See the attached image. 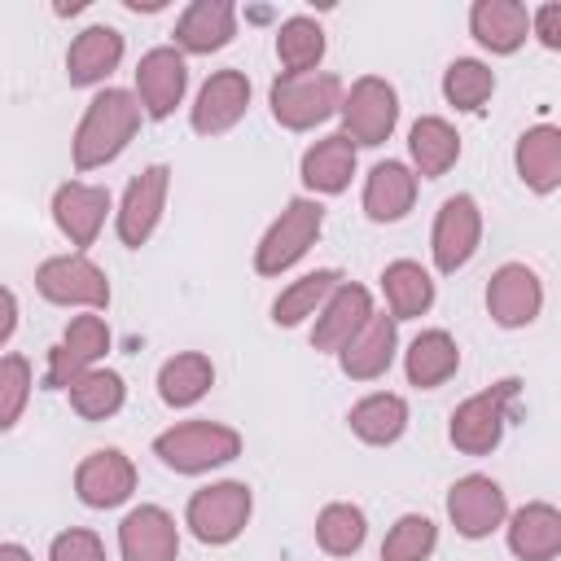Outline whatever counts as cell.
Masks as SVG:
<instances>
[{
    "label": "cell",
    "mask_w": 561,
    "mask_h": 561,
    "mask_svg": "<svg viewBox=\"0 0 561 561\" xmlns=\"http://www.w3.org/2000/svg\"><path fill=\"white\" fill-rule=\"evenodd\" d=\"M543 311V280L526 263H500L486 280V316L500 329H526Z\"/></svg>",
    "instance_id": "cell-17"
},
{
    "label": "cell",
    "mask_w": 561,
    "mask_h": 561,
    "mask_svg": "<svg viewBox=\"0 0 561 561\" xmlns=\"http://www.w3.org/2000/svg\"><path fill=\"white\" fill-rule=\"evenodd\" d=\"M342 280H346V276H342L337 267L302 272L298 280H289V285L272 298V324H276V329H298V324H307Z\"/></svg>",
    "instance_id": "cell-33"
},
{
    "label": "cell",
    "mask_w": 561,
    "mask_h": 561,
    "mask_svg": "<svg viewBox=\"0 0 561 561\" xmlns=\"http://www.w3.org/2000/svg\"><path fill=\"white\" fill-rule=\"evenodd\" d=\"M140 123H145V114H140V105H136V96L127 88H101L83 105V114L75 123V136H70V162H75V171H101V167H110L136 140Z\"/></svg>",
    "instance_id": "cell-1"
},
{
    "label": "cell",
    "mask_w": 561,
    "mask_h": 561,
    "mask_svg": "<svg viewBox=\"0 0 561 561\" xmlns=\"http://www.w3.org/2000/svg\"><path fill=\"white\" fill-rule=\"evenodd\" d=\"M530 35H535L548 53H561V4H557V0L530 9Z\"/></svg>",
    "instance_id": "cell-41"
},
{
    "label": "cell",
    "mask_w": 561,
    "mask_h": 561,
    "mask_svg": "<svg viewBox=\"0 0 561 561\" xmlns=\"http://www.w3.org/2000/svg\"><path fill=\"white\" fill-rule=\"evenodd\" d=\"M346 83L333 70H311V75H276L267 88V110L276 127L285 131H311L329 123L342 105Z\"/></svg>",
    "instance_id": "cell-6"
},
{
    "label": "cell",
    "mask_w": 561,
    "mask_h": 561,
    "mask_svg": "<svg viewBox=\"0 0 561 561\" xmlns=\"http://www.w3.org/2000/svg\"><path fill=\"white\" fill-rule=\"evenodd\" d=\"M254 517V491L250 482H237V478H219V482H206L188 495L184 504V526L197 543L206 548H228L245 535Z\"/></svg>",
    "instance_id": "cell-3"
},
{
    "label": "cell",
    "mask_w": 561,
    "mask_h": 561,
    "mask_svg": "<svg viewBox=\"0 0 561 561\" xmlns=\"http://www.w3.org/2000/svg\"><path fill=\"white\" fill-rule=\"evenodd\" d=\"M175 53L180 57H210L219 48L232 44L237 35V4L232 0H193L180 18H175Z\"/></svg>",
    "instance_id": "cell-23"
},
{
    "label": "cell",
    "mask_w": 561,
    "mask_h": 561,
    "mask_svg": "<svg viewBox=\"0 0 561 561\" xmlns=\"http://www.w3.org/2000/svg\"><path fill=\"white\" fill-rule=\"evenodd\" d=\"M250 110V75L237 66L210 70L206 83L197 88L193 105H188V127L197 136H224L232 131Z\"/></svg>",
    "instance_id": "cell-15"
},
{
    "label": "cell",
    "mask_w": 561,
    "mask_h": 561,
    "mask_svg": "<svg viewBox=\"0 0 561 561\" xmlns=\"http://www.w3.org/2000/svg\"><path fill=\"white\" fill-rule=\"evenodd\" d=\"M66 399H70V412H75L79 421H110V416H118L123 403H127V381H123V373L96 364V368L79 373V377L66 386Z\"/></svg>",
    "instance_id": "cell-34"
},
{
    "label": "cell",
    "mask_w": 561,
    "mask_h": 561,
    "mask_svg": "<svg viewBox=\"0 0 561 561\" xmlns=\"http://www.w3.org/2000/svg\"><path fill=\"white\" fill-rule=\"evenodd\" d=\"M394 355H399V320L386 316V311H373L364 320V329L333 359H337L342 377H351V381H377V377L390 373Z\"/></svg>",
    "instance_id": "cell-21"
},
{
    "label": "cell",
    "mask_w": 561,
    "mask_h": 561,
    "mask_svg": "<svg viewBox=\"0 0 561 561\" xmlns=\"http://www.w3.org/2000/svg\"><path fill=\"white\" fill-rule=\"evenodd\" d=\"M241 434L224 421H210V416H193V421H175L167 425L158 438H153V456L171 469V473H210V469H224L241 456Z\"/></svg>",
    "instance_id": "cell-2"
},
{
    "label": "cell",
    "mask_w": 561,
    "mask_h": 561,
    "mask_svg": "<svg viewBox=\"0 0 561 561\" xmlns=\"http://www.w3.org/2000/svg\"><path fill=\"white\" fill-rule=\"evenodd\" d=\"M324 48H329L324 26L316 18H307V13H294V18H285L276 26V61H280V75H311V70H320Z\"/></svg>",
    "instance_id": "cell-35"
},
{
    "label": "cell",
    "mask_w": 561,
    "mask_h": 561,
    "mask_svg": "<svg viewBox=\"0 0 561 561\" xmlns=\"http://www.w3.org/2000/svg\"><path fill=\"white\" fill-rule=\"evenodd\" d=\"M118 557L123 561H175L180 526L162 504H136L118 522Z\"/></svg>",
    "instance_id": "cell-19"
},
{
    "label": "cell",
    "mask_w": 561,
    "mask_h": 561,
    "mask_svg": "<svg viewBox=\"0 0 561 561\" xmlns=\"http://www.w3.org/2000/svg\"><path fill=\"white\" fill-rule=\"evenodd\" d=\"M469 35L491 57H513L530 39V9L522 0H473L469 4Z\"/></svg>",
    "instance_id": "cell-26"
},
{
    "label": "cell",
    "mask_w": 561,
    "mask_h": 561,
    "mask_svg": "<svg viewBox=\"0 0 561 561\" xmlns=\"http://www.w3.org/2000/svg\"><path fill=\"white\" fill-rule=\"evenodd\" d=\"M460 373V342L447 329H421L403 346V377L416 390H438Z\"/></svg>",
    "instance_id": "cell-28"
},
{
    "label": "cell",
    "mask_w": 561,
    "mask_h": 561,
    "mask_svg": "<svg viewBox=\"0 0 561 561\" xmlns=\"http://www.w3.org/2000/svg\"><path fill=\"white\" fill-rule=\"evenodd\" d=\"M0 561H35V557H31V548H22V543L4 539V543H0Z\"/></svg>",
    "instance_id": "cell-43"
},
{
    "label": "cell",
    "mask_w": 561,
    "mask_h": 561,
    "mask_svg": "<svg viewBox=\"0 0 561 561\" xmlns=\"http://www.w3.org/2000/svg\"><path fill=\"white\" fill-rule=\"evenodd\" d=\"M337 118H342V136L355 149L386 145L394 136V127H399V92H394V83L381 79V75H359L342 92Z\"/></svg>",
    "instance_id": "cell-8"
},
{
    "label": "cell",
    "mask_w": 561,
    "mask_h": 561,
    "mask_svg": "<svg viewBox=\"0 0 561 561\" xmlns=\"http://www.w3.org/2000/svg\"><path fill=\"white\" fill-rule=\"evenodd\" d=\"M355 167H359V149L342 131H329V136H320L302 149L298 180H302L307 197H337V193L351 188Z\"/></svg>",
    "instance_id": "cell-20"
},
{
    "label": "cell",
    "mask_w": 561,
    "mask_h": 561,
    "mask_svg": "<svg viewBox=\"0 0 561 561\" xmlns=\"http://www.w3.org/2000/svg\"><path fill=\"white\" fill-rule=\"evenodd\" d=\"M368 539V513L351 500H329L316 513V543L329 557H355Z\"/></svg>",
    "instance_id": "cell-36"
},
{
    "label": "cell",
    "mask_w": 561,
    "mask_h": 561,
    "mask_svg": "<svg viewBox=\"0 0 561 561\" xmlns=\"http://www.w3.org/2000/svg\"><path fill=\"white\" fill-rule=\"evenodd\" d=\"M416 188H421V180L412 175V167L399 162V158H386V162H377V167L364 175L359 210H364L373 224H399V219H408V210L416 206Z\"/></svg>",
    "instance_id": "cell-25"
},
{
    "label": "cell",
    "mask_w": 561,
    "mask_h": 561,
    "mask_svg": "<svg viewBox=\"0 0 561 561\" xmlns=\"http://www.w3.org/2000/svg\"><path fill=\"white\" fill-rule=\"evenodd\" d=\"M110 342H114V337H110L105 316H96V311H79V316H70L66 329H61V337H57V346L48 351L44 390H66L79 373L96 368V364L105 359Z\"/></svg>",
    "instance_id": "cell-11"
},
{
    "label": "cell",
    "mask_w": 561,
    "mask_h": 561,
    "mask_svg": "<svg viewBox=\"0 0 561 561\" xmlns=\"http://www.w3.org/2000/svg\"><path fill=\"white\" fill-rule=\"evenodd\" d=\"M75 495L83 508H118L136 495V465L118 447H96L75 465Z\"/></svg>",
    "instance_id": "cell-16"
},
{
    "label": "cell",
    "mask_w": 561,
    "mask_h": 561,
    "mask_svg": "<svg viewBox=\"0 0 561 561\" xmlns=\"http://www.w3.org/2000/svg\"><path fill=\"white\" fill-rule=\"evenodd\" d=\"M48 210H53L57 232H61L75 250H83V254H88V245H96V237H101L105 219L114 215V197H110V188H105V184L66 180V184H57V188H53Z\"/></svg>",
    "instance_id": "cell-14"
},
{
    "label": "cell",
    "mask_w": 561,
    "mask_h": 561,
    "mask_svg": "<svg viewBox=\"0 0 561 561\" xmlns=\"http://www.w3.org/2000/svg\"><path fill=\"white\" fill-rule=\"evenodd\" d=\"M324 232V206L320 197H289L285 210L263 228L259 245H254V272L259 276H285L294 263L307 259V250L320 241Z\"/></svg>",
    "instance_id": "cell-5"
},
{
    "label": "cell",
    "mask_w": 561,
    "mask_h": 561,
    "mask_svg": "<svg viewBox=\"0 0 561 561\" xmlns=\"http://www.w3.org/2000/svg\"><path fill=\"white\" fill-rule=\"evenodd\" d=\"M443 508H447V522L456 526V535L478 543V539H491L504 526L508 495L491 473H465V478H456L447 486Z\"/></svg>",
    "instance_id": "cell-12"
},
{
    "label": "cell",
    "mask_w": 561,
    "mask_h": 561,
    "mask_svg": "<svg viewBox=\"0 0 561 561\" xmlns=\"http://www.w3.org/2000/svg\"><path fill=\"white\" fill-rule=\"evenodd\" d=\"M13 333H18V294L9 285H0V351L9 346Z\"/></svg>",
    "instance_id": "cell-42"
},
{
    "label": "cell",
    "mask_w": 561,
    "mask_h": 561,
    "mask_svg": "<svg viewBox=\"0 0 561 561\" xmlns=\"http://www.w3.org/2000/svg\"><path fill=\"white\" fill-rule=\"evenodd\" d=\"M482 245V206L473 193H451L443 197V206L434 210V228H430V259L443 276H456L460 267H469V259Z\"/></svg>",
    "instance_id": "cell-10"
},
{
    "label": "cell",
    "mask_w": 561,
    "mask_h": 561,
    "mask_svg": "<svg viewBox=\"0 0 561 561\" xmlns=\"http://www.w3.org/2000/svg\"><path fill=\"white\" fill-rule=\"evenodd\" d=\"M504 543L517 561H557L561 557V508L548 500H526L504 517Z\"/></svg>",
    "instance_id": "cell-22"
},
{
    "label": "cell",
    "mask_w": 561,
    "mask_h": 561,
    "mask_svg": "<svg viewBox=\"0 0 561 561\" xmlns=\"http://www.w3.org/2000/svg\"><path fill=\"white\" fill-rule=\"evenodd\" d=\"M438 548V526L425 513H403L381 539V561H430Z\"/></svg>",
    "instance_id": "cell-38"
},
{
    "label": "cell",
    "mask_w": 561,
    "mask_h": 561,
    "mask_svg": "<svg viewBox=\"0 0 561 561\" xmlns=\"http://www.w3.org/2000/svg\"><path fill=\"white\" fill-rule=\"evenodd\" d=\"M517 390L522 381L517 377H504L469 399H460L447 416V443L460 451V456H491L508 430V416H513V403H517Z\"/></svg>",
    "instance_id": "cell-4"
},
{
    "label": "cell",
    "mask_w": 561,
    "mask_h": 561,
    "mask_svg": "<svg viewBox=\"0 0 561 561\" xmlns=\"http://www.w3.org/2000/svg\"><path fill=\"white\" fill-rule=\"evenodd\" d=\"M460 162V131L443 114H421L408 127V167L416 180H438Z\"/></svg>",
    "instance_id": "cell-29"
},
{
    "label": "cell",
    "mask_w": 561,
    "mask_h": 561,
    "mask_svg": "<svg viewBox=\"0 0 561 561\" xmlns=\"http://www.w3.org/2000/svg\"><path fill=\"white\" fill-rule=\"evenodd\" d=\"M184 92H188V61L171 44H158V48H149L136 61L131 96H136V105H140L145 118H153V123L171 118L175 105L184 101Z\"/></svg>",
    "instance_id": "cell-13"
},
{
    "label": "cell",
    "mask_w": 561,
    "mask_h": 561,
    "mask_svg": "<svg viewBox=\"0 0 561 561\" xmlns=\"http://www.w3.org/2000/svg\"><path fill=\"white\" fill-rule=\"evenodd\" d=\"M123 9H131V13H158V9H167V0H123Z\"/></svg>",
    "instance_id": "cell-44"
},
{
    "label": "cell",
    "mask_w": 561,
    "mask_h": 561,
    "mask_svg": "<svg viewBox=\"0 0 561 561\" xmlns=\"http://www.w3.org/2000/svg\"><path fill=\"white\" fill-rule=\"evenodd\" d=\"M381 298H386V316L394 320H421L434 298H438V285L430 276V267H421L416 259H394L381 267Z\"/></svg>",
    "instance_id": "cell-30"
},
{
    "label": "cell",
    "mask_w": 561,
    "mask_h": 561,
    "mask_svg": "<svg viewBox=\"0 0 561 561\" xmlns=\"http://www.w3.org/2000/svg\"><path fill=\"white\" fill-rule=\"evenodd\" d=\"M167 197H171V167L167 162H149L145 171H136L127 180V188L118 197V210H114V232L127 250L149 245V237L162 224Z\"/></svg>",
    "instance_id": "cell-9"
},
{
    "label": "cell",
    "mask_w": 561,
    "mask_h": 561,
    "mask_svg": "<svg viewBox=\"0 0 561 561\" xmlns=\"http://www.w3.org/2000/svg\"><path fill=\"white\" fill-rule=\"evenodd\" d=\"M123 48L127 44H123V31L118 26H110V22L83 26L70 39V48H66V79H70V88H101L118 70Z\"/></svg>",
    "instance_id": "cell-24"
},
{
    "label": "cell",
    "mask_w": 561,
    "mask_h": 561,
    "mask_svg": "<svg viewBox=\"0 0 561 561\" xmlns=\"http://www.w3.org/2000/svg\"><path fill=\"white\" fill-rule=\"evenodd\" d=\"M35 289L53 307H75V311H105L110 307V276L83 250H66V254L44 259L35 267Z\"/></svg>",
    "instance_id": "cell-7"
},
{
    "label": "cell",
    "mask_w": 561,
    "mask_h": 561,
    "mask_svg": "<svg viewBox=\"0 0 561 561\" xmlns=\"http://www.w3.org/2000/svg\"><path fill=\"white\" fill-rule=\"evenodd\" d=\"M48 561H105V543L88 526H66L48 539Z\"/></svg>",
    "instance_id": "cell-40"
},
{
    "label": "cell",
    "mask_w": 561,
    "mask_h": 561,
    "mask_svg": "<svg viewBox=\"0 0 561 561\" xmlns=\"http://www.w3.org/2000/svg\"><path fill=\"white\" fill-rule=\"evenodd\" d=\"M31 390H35V368L26 355L9 351L0 355V430H13L31 403Z\"/></svg>",
    "instance_id": "cell-39"
},
{
    "label": "cell",
    "mask_w": 561,
    "mask_h": 561,
    "mask_svg": "<svg viewBox=\"0 0 561 561\" xmlns=\"http://www.w3.org/2000/svg\"><path fill=\"white\" fill-rule=\"evenodd\" d=\"M495 96V70L478 57H456L443 70V101L460 114H482L486 101Z\"/></svg>",
    "instance_id": "cell-37"
},
{
    "label": "cell",
    "mask_w": 561,
    "mask_h": 561,
    "mask_svg": "<svg viewBox=\"0 0 561 561\" xmlns=\"http://www.w3.org/2000/svg\"><path fill=\"white\" fill-rule=\"evenodd\" d=\"M373 311H377V307H373L368 285L342 280V285L324 298V307L311 316V346L324 351V355H337V351L364 329V320H368Z\"/></svg>",
    "instance_id": "cell-18"
},
{
    "label": "cell",
    "mask_w": 561,
    "mask_h": 561,
    "mask_svg": "<svg viewBox=\"0 0 561 561\" xmlns=\"http://www.w3.org/2000/svg\"><path fill=\"white\" fill-rule=\"evenodd\" d=\"M513 171L530 193L552 197L561 188V127L552 123L526 127L513 145Z\"/></svg>",
    "instance_id": "cell-27"
},
{
    "label": "cell",
    "mask_w": 561,
    "mask_h": 561,
    "mask_svg": "<svg viewBox=\"0 0 561 561\" xmlns=\"http://www.w3.org/2000/svg\"><path fill=\"white\" fill-rule=\"evenodd\" d=\"M346 425H351V434L359 443L390 447V443H399L408 434V399L394 394V390H373V394H364V399L351 403Z\"/></svg>",
    "instance_id": "cell-31"
},
{
    "label": "cell",
    "mask_w": 561,
    "mask_h": 561,
    "mask_svg": "<svg viewBox=\"0 0 561 561\" xmlns=\"http://www.w3.org/2000/svg\"><path fill=\"white\" fill-rule=\"evenodd\" d=\"M158 399L167 403V408H193V403H202L206 394H210V386H215V364H210V355H202V351H180V355H171V359H162V368H158Z\"/></svg>",
    "instance_id": "cell-32"
}]
</instances>
